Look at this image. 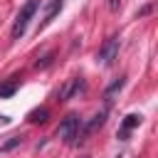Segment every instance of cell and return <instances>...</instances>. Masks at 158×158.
<instances>
[{"instance_id":"30bf717a","label":"cell","mask_w":158,"mask_h":158,"mask_svg":"<svg viewBox=\"0 0 158 158\" xmlns=\"http://www.w3.org/2000/svg\"><path fill=\"white\" fill-rule=\"evenodd\" d=\"M47 118H49V109H32L30 114H27V121L30 123H47Z\"/></svg>"},{"instance_id":"ba28073f","label":"cell","mask_w":158,"mask_h":158,"mask_svg":"<svg viewBox=\"0 0 158 158\" xmlns=\"http://www.w3.org/2000/svg\"><path fill=\"white\" fill-rule=\"evenodd\" d=\"M17 89H20V77H10L7 81L0 84V99H10Z\"/></svg>"},{"instance_id":"7c38bea8","label":"cell","mask_w":158,"mask_h":158,"mask_svg":"<svg viewBox=\"0 0 158 158\" xmlns=\"http://www.w3.org/2000/svg\"><path fill=\"white\" fill-rule=\"evenodd\" d=\"M52 59H54V52H47L44 57H40V59L35 62V69H44V67H49V64H52Z\"/></svg>"},{"instance_id":"8fae6325","label":"cell","mask_w":158,"mask_h":158,"mask_svg":"<svg viewBox=\"0 0 158 158\" xmlns=\"http://www.w3.org/2000/svg\"><path fill=\"white\" fill-rule=\"evenodd\" d=\"M20 143H22V136H10V138L0 146V153H10V151H15Z\"/></svg>"},{"instance_id":"5bb4252c","label":"cell","mask_w":158,"mask_h":158,"mask_svg":"<svg viewBox=\"0 0 158 158\" xmlns=\"http://www.w3.org/2000/svg\"><path fill=\"white\" fill-rule=\"evenodd\" d=\"M118 5H121L118 0H111V2H109V7H111V10H118Z\"/></svg>"},{"instance_id":"4fadbf2b","label":"cell","mask_w":158,"mask_h":158,"mask_svg":"<svg viewBox=\"0 0 158 158\" xmlns=\"http://www.w3.org/2000/svg\"><path fill=\"white\" fill-rule=\"evenodd\" d=\"M151 10H153V5H146V7H141V10H138V17H143V15H148Z\"/></svg>"},{"instance_id":"8992f818","label":"cell","mask_w":158,"mask_h":158,"mask_svg":"<svg viewBox=\"0 0 158 158\" xmlns=\"http://www.w3.org/2000/svg\"><path fill=\"white\" fill-rule=\"evenodd\" d=\"M141 121H143V116H141V114H128V116H123L121 128H118V138H121V141H126V138H128V133H131L133 128H138V126H141Z\"/></svg>"},{"instance_id":"277c9868","label":"cell","mask_w":158,"mask_h":158,"mask_svg":"<svg viewBox=\"0 0 158 158\" xmlns=\"http://www.w3.org/2000/svg\"><path fill=\"white\" fill-rule=\"evenodd\" d=\"M84 89H86V81H84L81 77H72V79H67V81L59 86L57 101H69V99H74L77 94H81Z\"/></svg>"},{"instance_id":"9c48e42d","label":"cell","mask_w":158,"mask_h":158,"mask_svg":"<svg viewBox=\"0 0 158 158\" xmlns=\"http://www.w3.org/2000/svg\"><path fill=\"white\" fill-rule=\"evenodd\" d=\"M123 84H126V79H123V77H118V79H114V81H111V84H109V86L104 89V101L109 104V101L114 99V94H118V91L123 89Z\"/></svg>"},{"instance_id":"6da1fadb","label":"cell","mask_w":158,"mask_h":158,"mask_svg":"<svg viewBox=\"0 0 158 158\" xmlns=\"http://www.w3.org/2000/svg\"><path fill=\"white\" fill-rule=\"evenodd\" d=\"M37 7H40V0H27V2H25V7H22V10L17 12V17H15V25H12V40H20V37L25 35V30H27L30 20L35 17Z\"/></svg>"},{"instance_id":"7a4b0ae2","label":"cell","mask_w":158,"mask_h":158,"mask_svg":"<svg viewBox=\"0 0 158 158\" xmlns=\"http://www.w3.org/2000/svg\"><path fill=\"white\" fill-rule=\"evenodd\" d=\"M79 126H81V118L77 114H67L62 118V123L57 126V138H62L64 143H77V133H79Z\"/></svg>"},{"instance_id":"3957f363","label":"cell","mask_w":158,"mask_h":158,"mask_svg":"<svg viewBox=\"0 0 158 158\" xmlns=\"http://www.w3.org/2000/svg\"><path fill=\"white\" fill-rule=\"evenodd\" d=\"M118 47H121V37H118V35H111V37L99 47L96 59H99L104 67H111V64L116 62V57H118Z\"/></svg>"},{"instance_id":"52a82bcc","label":"cell","mask_w":158,"mask_h":158,"mask_svg":"<svg viewBox=\"0 0 158 158\" xmlns=\"http://www.w3.org/2000/svg\"><path fill=\"white\" fill-rule=\"evenodd\" d=\"M62 7H64V0H49V5H47V10H44V15H42V20H40V30H44V27L54 20V15H57Z\"/></svg>"},{"instance_id":"5b68a950","label":"cell","mask_w":158,"mask_h":158,"mask_svg":"<svg viewBox=\"0 0 158 158\" xmlns=\"http://www.w3.org/2000/svg\"><path fill=\"white\" fill-rule=\"evenodd\" d=\"M106 114H109V109H101V111H99V114H94L86 123H81V126H79V133H77V141L81 143L86 136H91L96 128H101V126L106 123Z\"/></svg>"}]
</instances>
